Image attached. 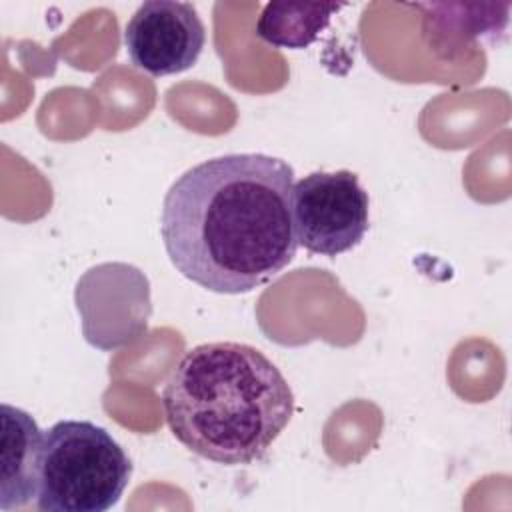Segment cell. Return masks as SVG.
Listing matches in <instances>:
<instances>
[{"label":"cell","instance_id":"6da1fadb","mask_svg":"<svg viewBox=\"0 0 512 512\" xmlns=\"http://www.w3.org/2000/svg\"><path fill=\"white\" fill-rule=\"evenodd\" d=\"M294 170L276 156L224 154L188 168L168 188L160 234L172 266L218 294L274 280L296 256Z\"/></svg>","mask_w":512,"mask_h":512},{"label":"cell","instance_id":"277c9868","mask_svg":"<svg viewBox=\"0 0 512 512\" xmlns=\"http://www.w3.org/2000/svg\"><path fill=\"white\" fill-rule=\"evenodd\" d=\"M298 244L312 254L338 256L356 248L370 226V200L350 170L312 172L294 184Z\"/></svg>","mask_w":512,"mask_h":512},{"label":"cell","instance_id":"52a82bcc","mask_svg":"<svg viewBox=\"0 0 512 512\" xmlns=\"http://www.w3.org/2000/svg\"><path fill=\"white\" fill-rule=\"evenodd\" d=\"M0 508L12 510L38 498L44 432L22 408L2 404Z\"/></svg>","mask_w":512,"mask_h":512},{"label":"cell","instance_id":"ba28073f","mask_svg":"<svg viewBox=\"0 0 512 512\" xmlns=\"http://www.w3.org/2000/svg\"><path fill=\"white\" fill-rule=\"evenodd\" d=\"M340 8L334 2H270L256 22V34L274 48H306Z\"/></svg>","mask_w":512,"mask_h":512},{"label":"cell","instance_id":"3957f363","mask_svg":"<svg viewBox=\"0 0 512 512\" xmlns=\"http://www.w3.org/2000/svg\"><path fill=\"white\" fill-rule=\"evenodd\" d=\"M132 462L108 430L88 420H60L44 432L38 510L104 512L124 494Z\"/></svg>","mask_w":512,"mask_h":512},{"label":"cell","instance_id":"7a4b0ae2","mask_svg":"<svg viewBox=\"0 0 512 512\" xmlns=\"http://www.w3.org/2000/svg\"><path fill=\"white\" fill-rule=\"evenodd\" d=\"M162 408L174 438L226 466L262 460L294 414L288 380L258 348L206 342L172 370Z\"/></svg>","mask_w":512,"mask_h":512},{"label":"cell","instance_id":"8992f818","mask_svg":"<svg viewBox=\"0 0 512 512\" xmlns=\"http://www.w3.org/2000/svg\"><path fill=\"white\" fill-rule=\"evenodd\" d=\"M140 296H150V292L148 280L138 268L128 264H102L88 270L76 288V302L84 318L86 340L92 344L104 326L110 308L112 316L104 350L116 348L136 338L146 328V320L150 316V300H124Z\"/></svg>","mask_w":512,"mask_h":512},{"label":"cell","instance_id":"5b68a950","mask_svg":"<svg viewBox=\"0 0 512 512\" xmlns=\"http://www.w3.org/2000/svg\"><path fill=\"white\" fill-rule=\"evenodd\" d=\"M206 44V28L190 2L148 0L124 28L130 62L152 76L180 74L192 68Z\"/></svg>","mask_w":512,"mask_h":512}]
</instances>
